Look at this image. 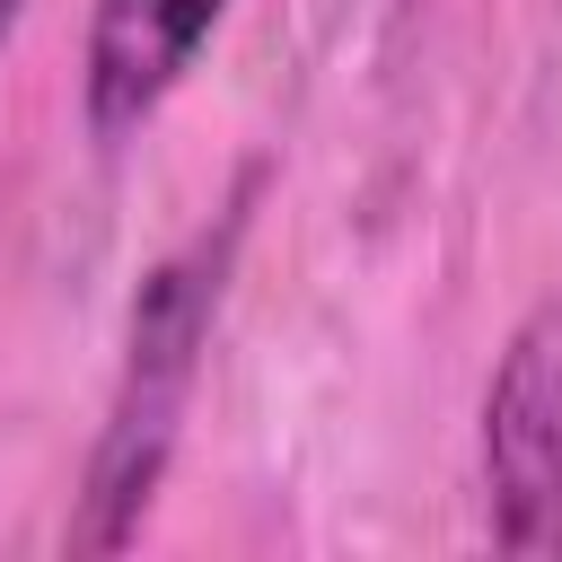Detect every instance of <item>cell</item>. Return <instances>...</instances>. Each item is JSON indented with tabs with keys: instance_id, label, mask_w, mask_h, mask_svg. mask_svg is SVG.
I'll return each mask as SVG.
<instances>
[{
	"instance_id": "1",
	"label": "cell",
	"mask_w": 562,
	"mask_h": 562,
	"mask_svg": "<svg viewBox=\"0 0 562 562\" xmlns=\"http://www.w3.org/2000/svg\"><path fill=\"white\" fill-rule=\"evenodd\" d=\"M211 299H220V255H184L149 281L140 316H132V369H123V404H114V430H105V457H97V518H88V544H114L132 527V509L149 501V474L167 457V430H176V404L193 386V351H202V325H211Z\"/></svg>"
},
{
	"instance_id": "2",
	"label": "cell",
	"mask_w": 562,
	"mask_h": 562,
	"mask_svg": "<svg viewBox=\"0 0 562 562\" xmlns=\"http://www.w3.org/2000/svg\"><path fill=\"white\" fill-rule=\"evenodd\" d=\"M492 457V536L509 553H562V307L536 316L483 413Z\"/></svg>"
},
{
	"instance_id": "3",
	"label": "cell",
	"mask_w": 562,
	"mask_h": 562,
	"mask_svg": "<svg viewBox=\"0 0 562 562\" xmlns=\"http://www.w3.org/2000/svg\"><path fill=\"white\" fill-rule=\"evenodd\" d=\"M228 0H97V35H88V114L97 132H132L167 88L176 70L193 61V44L211 35Z\"/></svg>"
},
{
	"instance_id": "4",
	"label": "cell",
	"mask_w": 562,
	"mask_h": 562,
	"mask_svg": "<svg viewBox=\"0 0 562 562\" xmlns=\"http://www.w3.org/2000/svg\"><path fill=\"white\" fill-rule=\"evenodd\" d=\"M9 18H18V0H0V35H9Z\"/></svg>"
}]
</instances>
